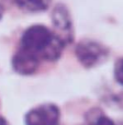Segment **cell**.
I'll use <instances>...</instances> for the list:
<instances>
[{"label":"cell","instance_id":"ba28073f","mask_svg":"<svg viewBox=\"0 0 123 125\" xmlns=\"http://www.w3.org/2000/svg\"><path fill=\"white\" fill-rule=\"evenodd\" d=\"M114 78L121 86H123V58H120L114 64Z\"/></svg>","mask_w":123,"mask_h":125},{"label":"cell","instance_id":"5b68a950","mask_svg":"<svg viewBox=\"0 0 123 125\" xmlns=\"http://www.w3.org/2000/svg\"><path fill=\"white\" fill-rule=\"evenodd\" d=\"M40 62L41 59L36 55L19 48L17 53L13 55L11 65L13 70L17 73L22 76H30L39 69Z\"/></svg>","mask_w":123,"mask_h":125},{"label":"cell","instance_id":"52a82bcc","mask_svg":"<svg viewBox=\"0 0 123 125\" xmlns=\"http://www.w3.org/2000/svg\"><path fill=\"white\" fill-rule=\"evenodd\" d=\"M90 116L89 125H115L112 120L98 111H96V114H90Z\"/></svg>","mask_w":123,"mask_h":125},{"label":"cell","instance_id":"3957f363","mask_svg":"<svg viewBox=\"0 0 123 125\" xmlns=\"http://www.w3.org/2000/svg\"><path fill=\"white\" fill-rule=\"evenodd\" d=\"M52 23L55 29V34L65 43V45L73 43L74 29L73 20L67 7L63 3H58L52 11Z\"/></svg>","mask_w":123,"mask_h":125},{"label":"cell","instance_id":"30bf717a","mask_svg":"<svg viewBox=\"0 0 123 125\" xmlns=\"http://www.w3.org/2000/svg\"><path fill=\"white\" fill-rule=\"evenodd\" d=\"M2 15H3V7H2V4H0V20H1Z\"/></svg>","mask_w":123,"mask_h":125},{"label":"cell","instance_id":"8992f818","mask_svg":"<svg viewBox=\"0 0 123 125\" xmlns=\"http://www.w3.org/2000/svg\"><path fill=\"white\" fill-rule=\"evenodd\" d=\"M14 2L25 12H43L50 8L52 0H14Z\"/></svg>","mask_w":123,"mask_h":125},{"label":"cell","instance_id":"9c48e42d","mask_svg":"<svg viewBox=\"0 0 123 125\" xmlns=\"http://www.w3.org/2000/svg\"><path fill=\"white\" fill-rule=\"evenodd\" d=\"M0 125H9V123L3 119V117L0 116Z\"/></svg>","mask_w":123,"mask_h":125},{"label":"cell","instance_id":"6da1fadb","mask_svg":"<svg viewBox=\"0 0 123 125\" xmlns=\"http://www.w3.org/2000/svg\"><path fill=\"white\" fill-rule=\"evenodd\" d=\"M65 43L43 24H33L23 32L20 48L36 55L41 61L55 62L61 57Z\"/></svg>","mask_w":123,"mask_h":125},{"label":"cell","instance_id":"7a4b0ae2","mask_svg":"<svg viewBox=\"0 0 123 125\" xmlns=\"http://www.w3.org/2000/svg\"><path fill=\"white\" fill-rule=\"evenodd\" d=\"M78 62L86 68H92L103 62L109 56V48L92 40H82L75 47Z\"/></svg>","mask_w":123,"mask_h":125},{"label":"cell","instance_id":"277c9868","mask_svg":"<svg viewBox=\"0 0 123 125\" xmlns=\"http://www.w3.org/2000/svg\"><path fill=\"white\" fill-rule=\"evenodd\" d=\"M59 109L55 104L45 103L29 111L25 116L26 125H57Z\"/></svg>","mask_w":123,"mask_h":125}]
</instances>
